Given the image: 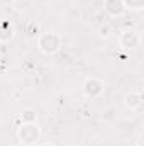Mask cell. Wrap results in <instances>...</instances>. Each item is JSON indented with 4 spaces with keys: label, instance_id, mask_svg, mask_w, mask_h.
I'll return each mask as SVG.
<instances>
[{
    "label": "cell",
    "instance_id": "cell-1",
    "mask_svg": "<svg viewBox=\"0 0 144 146\" xmlns=\"http://www.w3.org/2000/svg\"><path fill=\"white\" fill-rule=\"evenodd\" d=\"M61 44H63V39L58 33H42L41 36L37 37V48L42 54H56L59 49H61Z\"/></svg>",
    "mask_w": 144,
    "mask_h": 146
},
{
    "label": "cell",
    "instance_id": "cell-2",
    "mask_svg": "<svg viewBox=\"0 0 144 146\" xmlns=\"http://www.w3.org/2000/svg\"><path fill=\"white\" fill-rule=\"evenodd\" d=\"M17 139L24 146H34L41 139V127L37 122H22L17 129Z\"/></svg>",
    "mask_w": 144,
    "mask_h": 146
},
{
    "label": "cell",
    "instance_id": "cell-3",
    "mask_svg": "<svg viewBox=\"0 0 144 146\" xmlns=\"http://www.w3.org/2000/svg\"><path fill=\"white\" fill-rule=\"evenodd\" d=\"M104 90H105V83H104V80H100L97 76H88L81 85V92L87 99H97L104 94Z\"/></svg>",
    "mask_w": 144,
    "mask_h": 146
},
{
    "label": "cell",
    "instance_id": "cell-4",
    "mask_svg": "<svg viewBox=\"0 0 144 146\" xmlns=\"http://www.w3.org/2000/svg\"><path fill=\"white\" fill-rule=\"evenodd\" d=\"M119 44H120V48H124V49H127V51L136 49V48L141 44V36H139V33H136L134 29H126V31H122L120 36H119Z\"/></svg>",
    "mask_w": 144,
    "mask_h": 146
},
{
    "label": "cell",
    "instance_id": "cell-5",
    "mask_svg": "<svg viewBox=\"0 0 144 146\" xmlns=\"http://www.w3.org/2000/svg\"><path fill=\"white\" fill-rule=\"evenodd\" d=\"M104 10L110 17H122L127 9L122 0H104Z\"/></svg>",
    "mask_w": 144,
    "mask_h": 146
},
{
    "label": "cell",
    "instance_id": "cell-6",
    "mask_svg": "<svg viewBox=\"0 0 144 146\" xmlns=\"http://www.w3.org/2000/svg\"><path fill=\"white\" fill-rule=\"evenodd\" d=\"M124 106L129 110H137L143 106V94L141 92H129L124 97Z\"/></svg>",
    "mask_w": 144,
    "mask_h": 146
},
{
    "label": "cell",
    "instance_id": "cell-7",
    "mask_svg": "<svg viewBox=\"0 0 144 146\" xmlns=\"http://www.w3.org/2000/svg\"><path fill=\"white\" fill-rule=\"evenodd\" d=\"M14 37V26L7 21L0 22V42H7Z\"/></svg>",
    "mask_w": 144,
    "mask_h": 146
},
{
    "label": "cell",
    "instance_id": "cell-8",
    "mask_svg": "<svg viewBox=\"0 0 144 146\" xmlns=\"http://www.w3.org/2000/svg\"><path fill=\"white\" fill-rule=\"evenodd\" d=\"M20 121L22 122H37V112L32 107H26L20 112Z\"/></svg>",
    "mask_w": 144,
    "mask_h": 146
},
{
    "label": "cell",
    "instance_id": "cell-9",
    "mask_svg": "<svg viewBox=\"0 0 144 146\" xmlns=\"http://www.w3.org/2000/svg\"><path fill=\"white\" fill-rule=\"evenodd\" d=\"M126 9H131V10H143L144 7V0H122Z\"/></svg>",
    "mask_w": 144,
    "mask_h": 146
},
{
    "label": "cell",
    "instance_id": "cell-10",
    "mask_svg": "<svg viewBox=\"0 0 144 146\" xmlns=\"http://www.w3.org/2000/svg\"><path fill=\"white\" fill-rule=\"evenodd\" d=\"M100 31H102V36H105V37L110 34V27H108V26H105V27L102 26V27H100Z\"/></svg>",
    "mask_w": 144,
    "mask_h": 146
},
{
    "label": "cell",
    "instance_id": "cell-11",
    "mask_svg": "<svg viewBox=\"0 0 144 146\" xmlns=\"http://www.w3.org/2000/svg\"><path fill=\"white\" fill-rule=\"evenodd\" d=\"M37 146H56V145H53V143H37Z\"/></svg>",
    "mask_w": 144,
    "mask_h": 146
},
{
    "label": "cell",
    "instance_id": "cell-12",
    "mask_svg": "<svg viewBox=\"0 0 144 146\" xmlns=\"http://www.w3.org/2000/svg\"><path fill=\"white\" fill-rule=\"evenodd\" d=\"M12 2H22V0H12Z\"/></svg>",
    "mask_w": 144,
    "mask_h": 146
}]
</instances>
